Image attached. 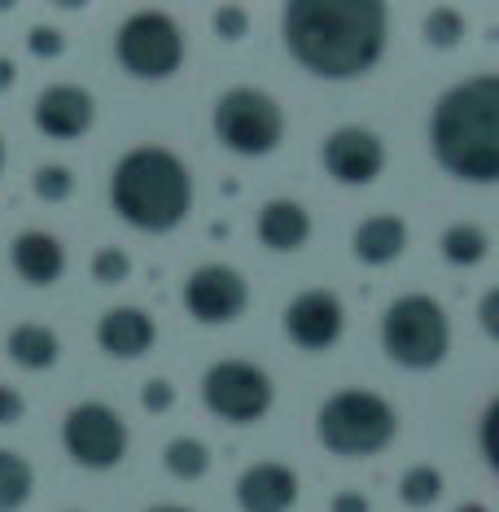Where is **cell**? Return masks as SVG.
I'll return each instance as SVG.
<instances>
[{
	"label": "cell",
	"instance_id": "6da1fadb",
	"mask_svg": "<svg viewBox=\"0 0 499 512\" xmlns=\"http://www.w3.org/2000/svg\"><path fill=\"white\" fill-rule=\"evenodd\" d=\"M281 36L307 75L346 84L364 79L386 57L390 9L381 0H289Z\"/></svg>",
	"mask_w": 499,
	"mask_h": 512
},
{
	"label": "cell",
	"instance_id": "7a4b0ae2",
	"mask_svg": "<svg viewBox=\"0 0 499 512\" xmlns=\"http://www.w3.org/2000/svg\"><path fill=\"white\" fill-rule=\"evenodd\" d=\"M429 149L451 180L499 184V75H469L434 101Z\"/></svg>",
	"mask_w": 499,
	"mask_h": 512
},
{
	"label": "cell",
	"instance_id": "3957f363",
	"mask_svg": "<svg viewBox=\"0 0 499 512\" xmlns=\"http://www.w3.org/2000/svg\"><path fill=\"white\" fill-rule=\"evenodd\" d=\"M110 206L136 232H171L193 211V176L167 145H136L110 171Z\"/></svg>",
	"mask_w": 499,
	"mask_h": 512
},
{
	"label": "cell",
	"instance_id": "277c9868",
	"mask_svg": "<svg viewBox=\"0 0 499 512\" xmlns=\"http://www.w3.org/2000/svg\"><path fill=\"white\" fill-rule=\"evenodd\" d=\"M399 434V412L373 390H338L320 403L316 438L342 460H368Z\"/></svg>",
	"mask_w": 499,
	"mask_h": 512
},
{
	"label": "cell",
	"instance_id": "5b68a950",
	"mask_svg": "<svg viewBox=\"0 0 499 512\" xmlns=\"http://www.w3.org/2000/svg\"><path fill=\"white\" fill-rule=\"evenodd\" d=\"M381 351L408 372H434L451 351V320L434 294H403L381 316Z\"/></svg>",
	"mask_w": 499,
	"mask_h": 512
},
{
	"label": "cell",
	"instance_id": "8992f818",
	"mask_svg": "<svg viewBox=\"0 0 499 512\" xmlns=\"http://www.w3.org/2000/svg\"><path fill=\"white\" fill-rule=\"evenodd\" d=\"M211 132L228 154L268 158L285 141V110L268 88H228L211 110Z\"/></svg>",
	"mask_w": 499,
	"mask_h": 512
},
{
	"label": "cell",
	"instance_id": "52a82bcc",
	"mask_svg": "<svg viewBox=\"0 0 499 512\" xmlns=\"http://www.w3.org/2000/svg\"><path fill=\"white\" fill-rule=\"evenodd\" d=\"M184 31L180 22L162 9H141V14L123 18L119 36H114V57L132 79L141 84H162L184 66Z\"/></svg>",
	"mask_w": 499,
	"mask_h": 512
},
{
	"label": "cell",
	"instance_id": "ba28073f",
	"mask_svg": "<svg viewBox=\"0 0 499 512\" xmlns=\"http://www.w3.org/2000/svg\"><path fill=\"white\" fill-rule=\"evenodd\" d=\"M276 399L272 377L250 359H219L202 377V403L206 412L219 416L224 425H254L268 416Z\"/></svg>",
	"mask_w": 499,
	"mask_h": 512
},
{
	"label": "cell",
	"instance_id": "9c48e42d",
	"mask_svg": "<svg viewBox=\"0 0 499 512\" xmlns=\"http://www.w3.org/2000/svg\"><path fill=\"white\" fill-rule=\"evenodd\" d=\"M62 447L79 469H114L127 456V421L114 412L110 403H75L62 421Z\"/></svg>",
	"mask_w": 499,
	"mask_h": 512
},
{
	"label": "cell",
	"instance_id": "30bf717a",
	"mask_svg": "<svg viewBox=\"0 0 499 512\" xmlns=\"http://www.w3.org/2000/svg\"><path fill=\"white\" fill-rule=\"evenodd\" d=\"M250 307V281L232 263H202L184 281V311L197 324H232Z\"/></svg>",
	"mask_w": 499,
	"mask_h": 512
},
{
	"label": "cell",
	"instance_id": "8fae6325",
	"mask_svg": "<svg viewBox=\"0 0 499 512\" xmlns=\"http://www.w3.org/2000/svg\"><path fill=\"white\" fill-rule=\"evenodd\" d=\"M320 162L338 184L346 189H364L373 184L381 171H386V145L373 127H359V123H346V127H333L324 136V149H320Z\"/></svg>",
	"mask_w": 499,
	"mask_h": 512
},
{
	"label": "cell",
	"instance_id": "7c38bea8",
	"mask_svg": "<svg viewBox=\"0 0 499 512\" xmlns=\"http://www.w3.org/2000/svg\"><path fill=\"white\" fill-rule=\"evenodd\" d=\"M342 329H346V311L333 289H303L285 307V333L303 351H329V346H338Z\"/></svg>",
	"mask_w": 499,
	"mask_h": 512
},
{
	"label": "cell",
	"instance_id": "4fadbf2b",
	"mask_svg": "<svg viewBox=\"0 0 499 512\" xmlns=\"http://www.w3.org/2000/svg\"><path fill=\"white\" fill-rule=\"evenodd\" d=\"M97 123V101L84 84H49L36 101V127L49 141H79Z\"/></svg>",
	"mask_w": 499,
	"mask_h": 512
},
{
	"label": "cell",
	"instance_id": "5bb4252c",
	"mask_svg": "<svg viewBox=\"0 0 499 512\" xmlns=\"http://www.w3.org/2000/svg\"><path fill=\"white\" fill-rule=\"evenodd\" d=\"M241 512H289L298 504V473L281 460H259L237 477Z\"/></svg>",
	"mask_w": 499,
	"mask_h": 512
},
{
	"label": "cell",
	"instance_id": "9a60e30c",
	"mask_svg": "<svg viewBox=\"0 0 499 512\" xmlns=\"http://www.w3.org/2000/svg\"><path fill=\"white\" fill-rule=\"evenodd\" d=\"M158 342V324L141 307H114L97 320V346L110 359H145Z\"/></svg>",
	"mask_w": 499,
	"mask_h": 512
},
{
	"label": "cell",
	"instance_id": "2e32d148",
	"mask_svg": "<svg viewBox=\"0 0 499 512\" xmlns=\"http://www.w3.org/2000/svg\"><path fill=\"white\" fill-rule=\"evenodd\" d=\"M9 263H14V272L31 289H49L62 281V272H66V246L53 232L27 228V232H18L14 246H9Z\"/></svg>",
	"mask_w": 499,
	"mask_h": 512
},
{
	"label": "cell",
	"instance_id": "e0dca14e",
	"mask_svg": "<svg viewBox=\"0 0 499 512\" xmlns=\"http://www.w3.org/2000/svg\"><path fill=\"white\" fill-rule=\"evenodd\" d=\"M254 232H259V241L268 250L298 254L311 237V215H307L303 202H294V197H272V202H263L259 219H254Z\"/></svg>",
	"mask_w": 499,
	"mask_h": 512
},
{
	"label": "cell",
	"instance_id": "ac0fdd59",
	"mask_svg": "<svg viewBox=\"0 0 499 512\" xmlns=\"http://www.w3.org/2000/svg\"><path fill=\"white\" fill-rule=\"evenodd\" d=\"M351 250H355V259L364 263V267H390V263H399L403 250H408V219L390 215V211L368 215L364 224L355 228Z\"/></svg>",
	"mask_w": 499,
	"mask_h": 512
},
{
	"label": "cell",
	"instance_id": "d6986e66",
	"mask_svg": "<svg viewBox=\"0 0 499 512\" xmlns=\"http://www.w3.org/2000/svg\"><path fill=\"white\" fill-rule=\"evenodd\" d=\"M5 351L18 368L27 372H49L57 359H62V337H57L49 324H36V320H22L9 329L5 337Z\"/></svg>",
	"mask_w": 499,
	"mask_h": 512
},
{
	"label": "cell",
	"instance_id": "ffe728a7",
	"mask_svg": "<svg viewBox=\"0 0 499 512\" xmlns=\"http://www.w3.org/2000/svg\"><path fill=\"white\" fill-rule=\"evenodd\" d=\"M438 250L451 267H478L486 254H491V237L478 224H451L443 237H438Z\"/></svg>",
	"mask_w": 499,
	"mask_h": 512
},
{
	"label": "cell",
	"instance_id": "44dd1931",
	"mask_svg": "<svg viewBox=\"0 0 499 512\" xmlns=\"http://www.w3.org/2000/svg\"><path fill=\"white\" fill-rule=\"evenodd\" d=\"M162 469L171 477H180V482H197V477H206L211 469V451H206L202 438H171L167 447H162Z\"/></svg>",
	"mask_w": 499,
	"mask_h": 512
},
{
	"label": "cell",
	"instance_id": "7402d4cb",
	"mask_svg": "<svg viewBox=\"0 0 499 512\" xmlns=\"http://www.w3.org/2000/svg\"><path fill=\"white\" fill-rule=\"evenodd\" d=\"M36 491V473L18 451L0 447V512H18Z\"/></svg>",
	"mask_w": 499,
	"mask_h": 512
},
{
	"label": "cell",
	"instance_id": "603a6c76",
	"mask_svg": "<svg viewBox=\"0 0 499 512\" xmlns=\"http://www.w3.org/2000/svg\"><path fill=\"white\" fill-rule=\"evenodd\" d=\"M399 499L408 508H434L443 499V473L434 464H412L408 473L399 477Z\"/></svg>",
	"mask_w": 499,
	"mask_h": 512
},
{
	"label": "cell",
	"instance_id": "cb8c5ba5",
	"mask_svg": "<svg viewBox=\"0 0 499 512\" xmlns=\"http://www.w3.org/2000/svg\"><path fill=\"white\" fill-rule=\"evenodd\" d=\"M425 44L429 49H438V53H451L456 44L464 40V14L460 9H451V5H434L425 14Z\"/></svg>",
	"mask_w": 499,
	"mask_h": 512
},
{
	"label": "cell",
	"instance_id": "d4e9b609",
	"mask_svg": "<svg viewBox=\"0 0 499 512\" xmlns=\"http://www.w3.org/2000/svg\"><path fill=\"white\" fill-rule=\"evenodd\" d=\"M75 171L62 167V162H44L36 171V180H31V189H36L40 202H66V197H75Z\"/></svg>",
	"mask_w": 499,
	"mask_h": 512
},
{
	"label": "cell",
	"instance_id": "484cf974",
	"mask_svg": "<svg viewBox=\"0 0 499 512\" xmlns=\"http://www.w3.org/2000/svg\"><path fill=\"white\" fill-rule=\"evenodd\" d=\"M132 276V254L119 246H101L92 254V281L97 285H123Z\"/></svg>",
	"mask_w": 499,
	"mask_h": 512
},
{
	"label": "cell",
	"instance_id": "4316f807",
	"mask_svg": "<svg viewBox=\"0 0 499 512\" xmlns=\"http://www.w3.org/2000/svg\"><path fill=\"white\" fill-rule=\"evenodd\" d=\"M215 36L224 44H237L250 36V14L241 5H219L215 9Z\"/></svg>",
	"mask_w": 499,
	"mask_h": 512
},
{
	"label": "cell",
	"instance_id": "83f0119b",
	"mask_svg": "<svg viewBox=\"0 0 499 512\" xmlns=\"http://www.w3.org/2000/svg\"><path fill=\"white\" fill-rule=\"evenodd\" d=\"M478 447H482L486 464L499 473V394L491 399V407H486L482 421H478Z\"/></svg>",
	"mask_w": 499,
	"mask_h": 512
},
{
	"label": "cell",
	"instance_id": "f1b7e54d",
	"mask_svg": "<svg viewBox=\"0 0 499 512\" xmlns=\"http://www.w3.org/2000/svg\"><path fill=\"white\" fill-rule=\"evenodd\" d=\"M27 49H31V57H62L66 53V36L57 27H31L27 31Z\"/></svg>",
	"mask_w": 499,
	"mask_h": 512
},
{
	"label": "cell",
	"instance_id": "f546056e",
	"mask_svg": "<svg viewBox=\"0 0 499 512\" xmlns=\"http://www.w3.org/2000/svg\"><path fill=\"white\" fill-rule=\"evenodd\" d=\"M171 403H176V386L171 381H162V377H154V381H145V390H141V407L145 412H171Z\"/></svg>",
	"mask_w": 499,
	"mask_h": 512
},
{
	"label": "cell",
	"instance_id": "4dcf8cb0",
	"mask_svg": "<svg viewBox=\"0 0 499 512\" xmlns=\"http://www.w3.org/2000/svg\"><path fill=\"white\" fill-rule=\"evenodd\" d=\"M478 324H482V333L491 337V342H499V285L482 294V302H478Z\"/></svg>",
	"mask_w": 499,
	"mask_h": 512
},
{
	"label": "cell",
	"instance_id": "1f68e13d",
	"mask_svg": "<svg viewBox=\"0 0 499 512\" xmlns=\"http://www.w3.org/2000/svg\"><path fill=\"white\" fill-rule=\"evenodd\" d=\"M27 416V399L14 386H0V425H18Z\"/></svg>",
	"mask_w": 499,
	"mask_h": 512
},
{
	"label": "cell",
	"instance_id": "d6a6232c",
	"mask_svg": "<svg viewBox=\"0 0 499 512\" xmlns=\"http://www.w3.org/2000/svg\"><path fill=\"white\" fill-rule=\"evenodd\" d=\"M329 512H368V495L359 491H338L329 499Z\"/></svg>",
	"mask_w": 499,
	"mask_h": 512
},
{
	"label": "cell",
	"instance_id": "836d02e7",
	"mask_svg": "<svg viewBox=\"0 0 499 512\" xmlns=\"http://www.w3.org/2000/svg\"><path fill=\"white\" fill-rule=\"evenodd\" d=\"M14 84H18V66L9 57H0V92H9Z\"/></svg>",
	"mask_w": 499,
	"mask_h": 512
},
{
	"label": "cell",
	"instance_id": "e575fe53",
	"mask_svg": "<svg viewBox=\"0 0 499 512\" xmlns=\"http://www.w3.org/2000/svg\"><path fill=\"white\" fill-rule=\"evenodd\" d=\"M149 512H193V508H180V504H158V508H149Z\"/></svg>",
	"mask_w": 499,
	"mask_h": 512
},
{
	"label": "cell",
	"instance_id": "d590c367",
	"mask_svg": "<svg viewBox=\"0 0 499 512\" xmlns=\"http://www.w3.org/2000/svg\"><path fill=\"white\" fill-rule=\"evenodd\" d=\"M456 512H491V508H486V504H460Z\"/></svg>",
	"mask_w": 499,
	"mask_h": 512
},
{
	"label": "cell",
	"instance_id": "8d00e7d4",
	"mask_svg": "<svg viewBox=\"0 0 499 512\" xmlns=\"http://www.w3.org/2000/svg\"><path fill=\"white\" fill-rule=\"evenodd\" d=\"M5 158H9V149H5V136H0V176H5Z\"/></svg>",
	"mask_w": 499,
	"mask_h": 512
}]
</instances>
